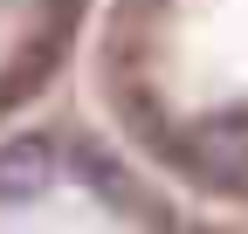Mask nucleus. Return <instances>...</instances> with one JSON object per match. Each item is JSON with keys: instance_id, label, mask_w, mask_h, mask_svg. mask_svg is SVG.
Masks as SVG:
<instances>
[{"instance_id": "1", "label": "nucleus", "mask_w": 248, "mask_h": 234, "mask_svg": "<svg viewBox=\"0 0 248 234\" xmlns=\"http://www.w3.org/2000/svg\"><path fill=\"white\" fill-rule=\"evenodd\" d=\"M55 179V145L48 138H7L0 145V200L21 207V200H42Z\"/></svg>"}, {"instance_id": "2", "label": "nucleus", "mask_w": 248, "mask_h": 234, "mask_svg": "<svg viewBox=\"0 0 248 234\" xmlns=\"http://www.w3.org/2000/svg\"><path fill=\"white\" fill-rule=\"evenodd\" d=\"M200 165H207L214 186L248 193V124H214L207 145H200Z\"/></svg>"}]
</instances>
